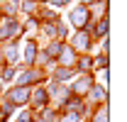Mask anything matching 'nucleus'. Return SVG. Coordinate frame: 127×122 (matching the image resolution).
<instances>
[{
	"label": "nucleus",
	"mask_w": 127,
	"mask_h": 122,
	"mask_svg": "<svg viewBox=\"0 0 127 122\" xmlns=\"http://www.w3.org/2000/svg\"><path fill=\"white\" fill-rule=\"evenodd\" d=\"M12 76H15V68H12V66L2 71V78H5V81H7V78H12Z\"/></svg>",
	"instance_id": "nucleus-14"
},
{
	"label": "nucleus",
	"mask_w": 127,
	"mask_h": 122,
	"mask_svg": "<svg viewBox=\"0 0 127 122\" xmlns=\"http://www.w3.org/2000/svg\"><path fill=\"white\" fill-rule=\"evenodd\" d=\"M71 22H73L78 30H83V27L88 25V7H78V10H73V12H71Z\"/></svg>",
	"instance_id": "nucleus-4"
},
{
	"label": "nucleus",
	"mask_w": 127,
	"mask_h": 122,
	"mask_svg": "<svg viewBox=\"0 0 127 122\" xmlns=\"http://www.w3.org/2000/svg\"><path fill=\"white\" fill-rule=\"evenodd\" d=\"M34 54H37V49H34V42H30V44H27V51H25V56H27V63H32V61H34Z\"/></svg>",
	"instance_id": "nucleus-12"
},
{
	"label": "nucleus",
	"mask_w": 127,
	"mask_h": 122,
	"mask_svg": "<svg viewBox=\"0 0 127 122\" xmlns=\"http://www.w3.org/2000/svg\"><path fill=\"white\" fill-rule=\"evenodd\" d=\"M71 91H73V93H78V95H83L86 91H91V76H83L81 81H76Z\"/></svg>",
	"instance_id": "nucleus-7"
},
{
	"label": "nucleus",
	"mask_w": 127,
	"mask_h": 122,
	"mask_svg": "<svg viewBox=\"0 0 127 122\" xmlns=\"http://www.w3.org/2000/svg\"><path fill=\"white\" fill-rule=\"evenodd\" d=\"M93 122H108V103H103V105H100L98 110H95Z\"/></svg>",
	"instance_id": "nucleus-9"
},
{
	"label": "nucleus",
	"mask_w": 127,
	"mask_h": 122,
	"mask_svg": "<svg viewBox=\"0 0 127 122\" xmlns=\"http://www.w3.org/2000/svg\"><path fill=\"white\" fill-rule=\"evenodd\" d=\"M76 63H78V68H81V71H91V63H93V61L88 59V56H81Z\"/></svg>",
	"instance_id": "nucleus-11"
},
{
	"label": "nucleus",
	"mask_w": 127,
	"mask_h": 122,
	"mask_svg": "<svg viewBox=\"0 0 127 122\" xmlns=\"http://www.w3.org/2000/svg\"><path fill=\"white\" fill-rule=\"evenodd\" d=\"M7 103H12V105H27L30 103V88L27 86H15L12 91L7 93Z\"/></svg>",
	"instance_id": "nucleus-1"
},
{
	"label": "nucleus",
	"mask_w": 127,
	"mask_h": 122,
	"mask_svg": "<svg viewBox=\"0 0 127 122\" xmlns=\"http://www.w3.org/2000/svg\"><path fill=\"white\" fill-rule=\"evenodd\" d=\"M88 44H91V37L81 30L76 34V39H73V51H88Z\"/></svg>",
	"instance_id": "nucleus-5"
},
{
	"label": "nucleus",
	"mask_w": 127,
	"mask_h": 122,
	"mask_svg": "<svg viewBox=\"0 0 127 122\" xmlns=\"http://www.w3.org/2000/svg\"><path fill=\"white\" fill-rule=\"evenodd\" d=\"M71 73H73L71 68H59V71H56L54 76H56V81H64V78H68V76H71Z\"/></svg>",
	"instance_id": "nucleus-13"
},
{
	"label": "nucleus",
	"mask_w": 127,
	"mask_h": 122,
	"mask_svg": "<svg viewBox=\"0 0 127 122\" xmlns=\"http://www.w3.org/2000/svg\"><path fill=\"white\" fill-rule=\"evenodd\" d=\"M47 54L51 56V59H56V56L61 59V54H64V44H61V42H51V44H49V51H47Z\"/></svg>",
	"instance_id": "nucleus-8"
},
{
	"label": "nucleus",
	"mask_w": 127,
	"mask_h": 122,
	"mask_svg": "<svg viewBox=\"0 0 127 122\" xmlns=\"http://www.w3.org/2000/svg\"><path fill=\"white\" fill-rule=\"evenodd\" d=\"M30 103L34 107H39V110H44L49 103V93L44 88H37V91H30Z\"/></svg>",
	"instance_id": "nucleus-2"
},
{
	"label": "nucleus",
	"mask_w": 127,
	"mask_h": 122,
	"mask_svg": "<svg viewBox=\"0 0 127 122\" xmlns=\"http://www.w3.org/2000/svg\"><path fill=\"white\" fill-rule=\"evenodd\" d=\"M93 34H95V37H105V34H108V20H105V17L100 20V25H95Z\"/></svg>",
	"instance_id": "nucleus-10"
},
{
	"label": "nucleus",
	"mask_w": 127,
	"mask_h": 122,
	"mask_svg": "<svg viewBox=\"0 0 127 122\" xmlns=\"http://www.w3.org/2000/svg\"><path fill=\"white\" fill-rule=\"evenodd\" d=\"M39 78H44V71H42V68H30L27 73H22V76H20L17 86H27V88H30L32 81H39Z\"/></svg>",
	"instance_id": "nucleus-3"
},
{
	"label": "nucleus",
	"mask_w": 127,
	"mask_h": 122,
	"mask_svg": "<svg viewBox=\"0 0 127 122\" xmlns=\"http://www.w3.org/2000/svg\"><path fill=\"white\" fill-rule=\"evenodd\" d=\"M0 93H2V86H0Z\"/></svg>",
	"instance_id": "nucleus-15"
},
{
	"label": "nucleus",
	"mask_w": 127,
	"mask_h": 122,
	"mask_svg": "<svg viewBox=\"0 0 127 122\" xmlns=\"http://www.w3.org/2000/svg\"><path fill=\"white\" fill-rule=\"evenodd\" d=\"M91 98H93L95 103L100 100V105H103V103H108V93H105V86H91Z\"/></svg>",
	"instance_id": "nucleus-6"
}]
</instances>
